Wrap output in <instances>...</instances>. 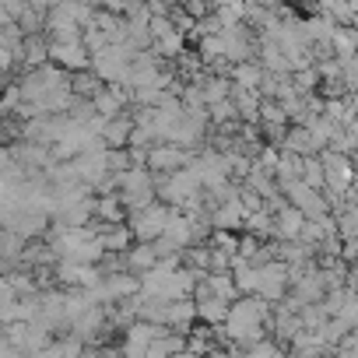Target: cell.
Listing matches in <instances>:
<instances>
[{"label":"cell","instance_id":"1","mask_svg":"<svg viewBox=\"0 0 358 358\" xmlns=\"http://www.w3.org/2000/svg\"><path fill=\"white\" fill-rule=\"evenodd\" d=\"M267 323H271V306L246 295V299H236L229 306V316L222 323V334L232 348H250L257 341L267 337Z\"/></svg>","mask_w":358,"mask_h":358},{"label":"cell","instance_id":"2","mask_svg":"<svg viewBox=\"0 0 358 358\" xmlns=\"http://www.w3.org/2000/svg\"><path fill=\"white\" fill-rule=\"evenodd\" d=\"M116 201L123 211H141L155 204V176L144 165H130L127 172L116 176Z\"/></svg>","mask_w":358,"mask_h":358},{"label":"cell","instance_id":"3","mask_svg":"<svg viewBox=\"0 0 358 358\" xmlns=\"http://www.w3.org/2000/svg\"><path fill=\"white\" fill-rule=\"evenodd\" d=\"M134 53L127 46H102L99 53L88 57V71L102 81V85H120L127 78V67H130Z\"/></svg>","mask_w":358,"mask_h":358},{"label":"cell","instance_id":"4","mask_svg":"<svg viewBox=\"0 0 358 358\" xmlns=\"http://www.w3.org/2000/svg\"><path fill=\"white\" fill-rule=\"evenodd\" d=\"M169 215H172V208H165V204H158V201L148 204V208H141V211H130V215H127L130 239H134V243H155V239L165 232Z\"/></svg>","mask_w":358,"mask_h":358},{"label":"cell","instance_id":"5","mask_svg":"<svg viewBox=\"0 0 358 358\" xmlns=\"http://www.w3.org/2000/svg\"><path fill=\"white\" fill-rule=\"evenodd\" d=\"M285 295H288V267H285L281 260H271V264L257 267L253 299H260V302H267V306H278Z\"/></svg>","mask_w":358,"mask_h":358},{"label":"cell","instance_id":"6","mask_svg":"<svg viewBox=\"0 0 358 358\" xmlns=\"http://www.w3.org/2000/svg\"><path fill=\"white\" fill-rule=\"evenodd\" d=\"M197 151H183V148H172V144H155L148 148V158H144V169L151 176H172L179 169H187L194 162Z\"/></svg>","mask_w":358,"mask_h":358},{"label":"cell","instance_id":"7","mask_svg":"<svg viewBox=\"0 0 358 358\" xmlns=\"http://www.w3.org/2000/svg\"><path fill=\"white\" fill-rule=\"evenodd\" d=\"M50 64L60 67L64 74H81V71H88V50L81 46V39H53Z\"/></svg>","mask_w":358,"mask_h":358},{"label":"cell","instance_id":"8","mask_svg":"<svg viewBox=\"0 0 358 358\" xmlns=\"http://www.w3.org/2000/svg\"><path fill=\"white\" fill-rule=\"evenodd\" d=\"M162 330L158 327H151V323H130L127 330H123V344L116 348L120 351V358H144L148 355V348H151V341L158 337Z\"/></svg>","mask_w":358,"mask_h":358},{"label":"cell","instance_id":"9","mask_svg":"<svg viewBox=\"0 0 358 358\" xmlns=\"http://www.w3.org/2000/svg\"><path fill=\"white\" fill-rule=\"evenodd\" d=\"M127 92L120 88V85H102L99 88V95L92 99V109H95V116L99 120H116V116H123L127 113Z\"/></svg>","mask_w":358,"mask_h":358},{"label":"cell","instance_id":"10","mask_svg":"<svg viewBox=\"0 0 358 358\" xmlns=\"http://www.w3.org/2000/svg\"><path fill=\"white\" fill-rule=\"evenodd\" d=\"M130 130H134V123H130V113H123V116H116V120H106V123L99 127V141H102V148H106V151H123V148H127V137H130Z\"/></svg>","mask_w":358,"mask_h":358},{"label":"cell","instance_id":"11","mask_svg":"<svg viewBox=\"0 0 358 358\" xmlns=\"http://www.w3.org/2000/svg\"><path fill=\"white\" fill-rule=\"evenodd\" d=\"M155 264H158V253H155V246H151V243H134V246L123 253V271H127V274H134V278H141V274L155 271Z\"/></svg>","mask_w":358,"mask_h":358},{"label":"cell","instance_id":"12","mask_svg":"<svg viewBox=\"0 0 358 358\" xmlns=\"http://www.w3.org/2000/svg\"><path fill=\"white\" fill-rule=\"evenodd\" d=\"M18 64H22L25 71H36V67L50 64V39H46V36H25V39H22V57H18Z\"/></svg>","mask_w":358,"mask_h":358},{"label":"cell","instance_id":"13","mask_svg":"<svg viewBox=\"0 0 358 358\" xmlns=\"http://www.w3.org/2000/svg\"><path fill=\"white\" fill-rule=\"evenodd\" d=\"M194 309H197V323H204V327H211V330H218V327L225 323V316H229V302L211 299V295L194 299Z\"/></svg>","mask_w":358,"mask_h":358},{"label":"cell","instance_id":"14","mask_svg":"<svg viewBox=\"0 0 358 358\" xmlns=\"http://www.w3.org/2000/svg\"><path fill=\"white\" fill-rule=\"evenodd\" d=\"M278 151L295 155V158H313V155H316V148H313V141H309L306 127H288V130H285V137H281V144H278Z\"/></svg>","mask_w":358,"mask_h":358},{"label":"cell","instance_id":"15","mask_svg":"<svg viewBox=\"0 0 358 358\" xmlns=\"http://www.w3.org/2000/svg\"><path fill=\"white\" fill-rule=\"evenodd\" d=\"M92 222H99V225H123V208H120V201H116V194H102V197H95L92 201Z\"/></svg>","mask_w":358,"mask_h":358},{"label":"cell","instance_id":"16","mask_svg":"<svg viewBox=\"0 0 358 358\" xmlns=\"http://www.w3.org/2000/svg\"><path fill=\"white\" fill-rule=\"evenodd\" d=\"M229 278H232V285H236V292H239V299H246V295H253V288H257V267H250L246 260H239V257H232V267H229Z\"/></svg>","mask_w":358,"mask_h":358},{"label":"cell","instance_id":"17","mask_svg":"<svg viewBox=\"0 0 358 358\" xmlns=\"http://www.w3.org/2000/svg\"><path fill=\"white\" fill-rule=\"evenodd\" d=\"M243 236L260 239V243H274V218H271L267 211L246 215V222H243Z\"/></svg>","mask_w":358,"mask_h":358},{"label":"cell","instance_id":"18","mask_svg":"<svg viewBox=\"0 0 358 358\" xmlns=\"http://www.w3.org/2000/svg\"><path fill=\"white\" fill-rule=\"evenodd\" d=\"M229 81H232V85H239V88L257 92V88H260V81H264V71L257 67V60H246V64H239V67H232V71H229Z\"/></svg>","mask_w":358,"mask_h":358},{"label":"cell","instance_id":"19","mask_svg":"<svg viewBox=\"0 0 358 358\" xmlns=\"http://www.w3.org/2000/svg\"><path fill=\"white\" fill-rule=\"evenodd\" d=\"M99 88H102V81H99L92 71L71 74V95H74V99H85V102H92V99L99 95Z\"/></svg>","mask_w":358,"mask_h":358},{"label":"cell","instance_id":"20","mask_svg":"<svg viewBox=\"0 0 358 358\" xmlns=\"http://www.w3.org/2000/svg\"><path fill=\"white\" fill-rule=\"evenodd\" d=\"M243 358H288V355H285V344H278V341L264 337V341H257V344L243 348Z\"/></svg>","mask_w":358,"mask_h":358},{"label":"cell","instance_id":"21","mask_svg":"<svg viewBox=\"0 0 358 358\" xmlns=\"http://www.w3.org/2000/svg\"><path fill=\"white\" fill-rule=\"evenodd\" d=\"M211 250L236 257V250H239V236H236V232H211Z\"/></svg>","mask_w":358,"mask_h":358},{"label":"cell","instance_id":"22","mask_svg":"<svg viewBox=\"0 0 358 358\" xmlns=\"http://www.w3.org/2000/svg\"><path fill=\"white\" fill-rule=\"evenodd\" d=\"M0 358H25L22 351H15L11 344H4V341H0Z\"/></svg>","mask_w":358,"mask_h":358},{"label":"cell","instance_id":"23","mask_svg":"<svg viewBox=\"0 0 358 358\" xmlns=\"http://www.w3.org/2000/svg\"><path fill=\"white\" fill-rule=\"evenodd\" d=\"M4 81H8V74H0V88H4Z\"/></svg>","mask_w":358,"mask_h":358}]
</instances>
